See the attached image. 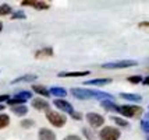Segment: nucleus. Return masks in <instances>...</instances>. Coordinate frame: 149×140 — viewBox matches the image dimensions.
I'll list each match as a JSON object with an SVG mask.
<instances>
[{"label": "nucleus", "mask_w": 149, "mask_h": 140, "mask_svg": "<svg viewBox=\"0 0 149 140\" xmlns=\"http://www.w3.org/2000/svg\"><path fill=\"white\" fill-rule=\"evenodd\" d=\"M116 112L121 113L123 116H127V118H138L142 115L143 109L138 105H118Z\"/></svg>", "instance_id": "f257e3e1"}, {"label": "nucleus", "mask_w": 149, "mask_h": 140, "mask_svg": "<svg viewBox=\"0 0 149 140\" xmlns=\"http://www.w3.org/2000/svg\"><path fill=\"white\" fill-rule=\"evenodd\" d=\"M46 118H47V120L52 123L53 126L56 127H61L65 125V116L64 115H61V113L58 112H54V111H47L46 112Z\"/></svg>", "instance_id": "f03ea898"}, {"label": "nucleus", "mask_w": 149, "mask_h": 140, "mask_svg": "<svg viewBox=\"0 0 149 140\" xmlns=\"http://www.w3.org/2000/svg\"><path fill=\"white\" fill-rule=\"evenodd\" d=\"M120 132L117 130L116 127L111 126H106L100 130L99 133V139L100 140H118L120 139Z\"/></svg>", "instance_id": "7ed1b4c3"}, {"label": "nucleus", "mask_w": 149, "mask_h": 140, "mask_svg": "<svg viewBox=\"0 0 149 140\" xmlns=\"http://www.w3.org/2000/svg\"><path fill=\"white\" fill-rule=\"evenodd\" d=\"M71 94L78 100H89V98H96V91L93 90H86V88H71Z\"/></svg>", "instance_id": "20e7f679"}, {"label": "nucleus", "mask_w": 149, "mask_h": 140, "mask_svg": "<svg viewBox=\"0 0 149 140\" xmlns=\"http://www.w3.org/2000/svg\"><path fill=\"white\" fill-rule=\"evenodd\" d=\"M135 60H118V62H111V63H104L102 65L103 69H125V67L135 66Z\"/></svg>", "instance_id": "39448f33"}, {"label": "nucleus", "mask_w": 149, "mask_h": 140, "mask_svg": "<svg viewBox=\"0 0 149 140\" xmlns=\"http://www.w3.org/2000/svg\"><path fill=\"white\" fill-rule=\"evenodd\" d=\"M86 120H88V123L93 127H99L102 126L104 123V118L102 115H99V113H93V112H89L86 113Z\"/></svg>", "instance_id": "423d86ee"}, {"label": "nucleus", "mask_w": 149, "mask_h": 140, "mask_svg": "<svg viewBox=\"0 0 149 140\" xmlns=\"http://www.w3.org/2000/svg\"><path fill=\"white\" fill-rule=\"evenodd\" d=\"M21 6H29L33 7L36 10H47L49 8V4L45 3V1H38V0H24L21 1Z\"/></svg>", "instance_id": "0eeeda50"}, {"label": "nucleus", "mask_w": 149, "mask_h": 140, "mask_svg": "<svg viewBox=\"0 0 149 140\" xmlns=\"http://www.w3.org/2000/svg\"><path fill=\"white\" fill-rule=\"evenodd\" d=\"M53 104H54V107H57L58 109H61V111H64V112H68L70 115L74 112V108H72V105L68 102V101L54 100V101H53Z\"/></svg>", "instance_id": "6e6552de"}, {"label": "nucleus", "mask_w": 149, "mask_h": 140, "mask_svg": "<svg viewBox=\"0 0 149 140\" xmlns=\"http://www.w3.org/2000/svg\"><path fill=\"white\" fill-rule=\"evenodd\" d=\"M32 107L35 109H38V111H50V108H49V102L45 100H42V98H35L32 101Z\"/></svg>", "instance_id": "1a4fd4ad"}, {"label": "nucleus", "mask_w": 149, "mask_h": 140, "mask_svg": "<svg viewBox=\"0 0 149 140\" xmlns=\"http://www.w3.org/2000/svg\"><path fill=\"white\" fill-rule=\"evenodd\" d=\"M39 140H56V134L53 133L52 130H49V129H40L39 130Z\"/></svg>", "instance_id": "9d476101"}, {"label": "nucleus", "mask_w": 149, "mask_h": 140, "mask_svg": "<svg viewBox=\"0 0 149 140\" xmlns=\"http://www.w3.org/2000/svg\"><path fill=\"white\" fill-rule=\"evenodd\" d=\"M111 80L110 79H93V80H88L85 81V86H106V84H110Z\"/></svg>", "instance_id": "9b49d317"}, {"label": "nucleus", "mask_w": 149, "mask_h": 140, "mask_svg": "<svg viewBox=\"0 0 149 140\" xmlns=\"http://www.w3.org/2000/svg\"><path fill=\"white\" fill-rule=\"evenodd\" d=\"M50 94L57 97V100H63L65 95H67V91H65L63 87H52L50 88Z\"/></svg>", "instance_id": "f8f14e48"}, {"label": "nucleus", "mask_w": 149, "mask_h": 140, "mask_svg": "<svg viewBox=\"0 0 149 140\" xmlns=\"http://www.w3.org/2000/svg\"><path fill=\"white\" fill-rule=\"evenodd\" d=\"M49 56H53V49L52 48H43V49H39V51L35 52V58H38V59L49 58Z\"/></svg>", "instance_id": "ddd939ff"}, {"label": "nucleus", "mask_w": 149, "mask_h": 140, "mask_svg": "<svg viewBox=\"0 0 149 140\" xmlns=\"http://www.w3.org/2000/svg\"><path fill=\"white\" fill-rule=\"evenodd\" d=\"M88 74L89 72H61L58 73V77H84Z\"/></svg>", "instance_id": "4468645a"}, {"label": "nucleus", "mask_w": 149, "mask_h": 140, "mask_svg": "<svg viewBox=\"0 0 149 140\" xmlns=\"http://www.w3.org/2000/svg\"><path fill=\"white\" fill-rule=\"evenodd\" d=\"M35 79H38L36 74H25V76H21V77H18V79L13 80L11 81V84H17V83H29V81H33Z\"/></svg>", "instance_id": "2eb2a0df"}, {"label": "nucleus", "mask_w": 149, "mask_h": 140, "mask_svg": "<svg viewBox=\"0 0 149 140\" xmlns=\"http://www.w3.org/2000/svg\"><path fill=\"white\" fill-rule=\"evenodd\" d=\"M32 90L36 94H40V95H43V97H49V95H50V90L46 88L45 86H32Z\"/></svg>", "instance_id": "dca6fc26"}, {"label": "nucleus", "mask_w": 149, "mask_h": 140, "mask_svg": "<svg viewBox=\"0 0 149 140\" xmlns=\"http://www.w3.org/2000/svg\"><path fill=\"white\" fill-rule=\"evenodd\" d=\"M11 111H13L17 116H24L28 112V108L25 105H17V107H11Z\"/></svg>", "instance_id": "f3484780"}, {"label": "nucleus", "mask_w": 149, "mask_h": 140, "mask_svg": "<svg viewBox=\"0 0 149 140\" xmlns=\"http://www.w3.org/2000/svg\"><path fill=\"white\" fill-rule=\"evenodd\" d=\"M120 97H121L123 100H127V101H141V100H142V97H141V95H138V94L121 93V94H120Z\"/></svg>", "instance_id": "a211bd4d"}, {"label": "nucleus", "mask_w": 149, "mask_h": 140, "mask_svg": "<svg viewBox=\"0 0 149 140\" xmlns=\"http://www.w3.org/2000/svg\"><path fill=\"white\" fill-rule=\"evenodd\" d=\"M31 97H32V93H31V91H21V93H18V94H15V95H14V98L21 100V101L29 100Z\"/></svg>", "instance_id": "6ab92c4d"}, {"label": "nucleus", "mask_w": 149, "mask_h": 140, "mask_svg": "<svg viewBox=\"0 0 149 140\" xmlns=\"http://www.w3.org/2000/svg\"><path fill=\"white\" fill-rule=\"evenodd\" d=\"M100 105L103 108H106V109H111V111H117V107L118 105H116V104H113L111 102V100H104L100 102Z\"/></svg>", "instance_id": "aec40b11"}, {"label": "nucleus", "mask_w": 149, "mask_h": 140, "mask_svg": "<svg viewBox=\"0 0 149 140\" xmlns=\"http://www.w3.org/2000/svg\"><path fill=\"white\" fill-rule=\"evenodd\" d=\"M8 123H10V116L6 113H0V129L8 126Z\"/></svg>", "instance_id": "412c9836"}, {"label": "nucleus", "mask_w": 149, "mask_h": 140, "mask_svg": "<svg viewBox=\"0 0 149 140\" xmlns=\"http://www.w3.org/2000/svg\"><path fill=\"white\" fill-rule=\"evenodd\" d=\"M13 11L11 10V7L8 6V4H1L0 6V15H7V14H10Z\"/></svg>", "instance_id": "4be33fe9"}, {"label": "nucleus", "mask_w": 149, "mask_h": 140, "mask_svg": "<svg viewBox=\"0 0 149 140\" xmlns=\"http://www.w3.org/2000/svg\"><path fill=\"white\" fill-rule=\"evenodd\" d=\"M141 127L145 133L149 134V118H145V119L141 120Z\"/></svg>", "instance_id": "5701e85b"}, {"label": "nucleus", "mask_w": 149, "mask_h": 140, "mask_svg": "<svg viewBox=\"0 0 149 140\" xmlns=\"http://www.w3.org/2000/svg\"><path fill=\"white\" fill-rule=\"evenodd\" d=\"M111 120H113V122H116L118 126H127V125H128V123H127V120L121 119V118H118V116H111Z\"/></svg>", "instance_id": "b1692460"}, {"label": "nucleus", "mask_w": 149, "mask_h": 140, "mask_svg": "<svg viewBox=\"0 0 149 140\" xmlns=\"http://www.w3.org/2000/svg\"><path fill=\"white\" fill-rule=\"evenodd\" d=\"M127 80L130 81V83H132V84H138V83H141V81H143L141 76H130V77H128Z\"/></svg>", "instance_id": "393cba45"}, {"label": "nucleus", "mask_w": 149, "mask_h": 140, "mask_svg": "<svg viewBox=\"0 0 149 140\" xmlns=\"http://www.w3.org/2000/svg\"><path fill=\"white\" fill-rule=\"evenodd\" d=\"M25 17H26L25 13H22V11H15V13L11 14V18H13V20H17V18H21V20H24Z\"/></svg>", "instance_id": "a878e982"}, {"label": "nucleus", "mask_w": 149, "mask_h": 140, "mask_svg": "<svg viewBox=\"0 0 149 140\" xmlns=\"http://www.w3.org/2000/svg\"><path fill=\"white\" fill-rule=\"evenodd\" d=\"M21 126L22 127H32L33 126V120H31V119L22 120V122H21Z\"/></svg>", "instance_id": "bb28decb"}, {"label": "nucleus", "mask_w": 149, "mask_h": 140, "mask_svg": "<svg viewBox=\"0 0 149 140\" xmlns=\"http://www.w3.org/2000/svg\"><path fill=\"white\" fill-rule=\"evenodd\" d=\"M82 132L85 133V136H86V139H89V140H95V136H92V133L88 130V129H82Z\"/></svg>", "instance_id": "cd10ccee"}, {"label": "nucleus", "mask_w": 149, "mask_h": 140, "mask_svg": "<svg viewBox=\"0 0 149 140\" xmlns=\"http://www.w3.org/2000/svg\"><path fill=\"white\" fill-rule=\"evenodd\" d=\"M63 140H81V137L79 136H74V134H70V136H67L65 139Z\"/></svg>", "instance_id": "c85d7f7f"}, {"label": "nucleus", "mask_w": 149, "mask_h": 140, "mask_svg": "<svg viewBox=\"0 0 149 140\" xmlns=\"http://www.w3.org/2000/svg\"><path fill=\"white\" fill-rule=\"evenodd\" d=\"M71 116L74 118V119H82V115H81V113H78V112H75V111L71 113Z\"/></svg>", "instance_id": "c756f323"}, {"label": "nucleus", "mask_w": 149, "mask_h": 140, "mask_svg": "<svg viewBox=\"0 0 149 140\" xmlns=\"http://www.w3.org/2000/svg\"><path fill=\"white\" fill-rule=\"evenodd\" d=\"M10 100V97L7 95V94H3V95H0V102H3V101H8Z\"/></svg>", "instance_id": "7c9ffc66"}, {"label": "nucleus", "mask_w": 149, "mask_h": 140, "mask_svg": "<svg viewBox=\"0 0 149 140\" xmlns=\"http://www.w3.org/2000/svg\"><path fill=\"white\" fill-rule=\"evenodd\" d=\"M139 27L141 28H149V23H141V24H139Z\"/></svg>", "instance_id": "2f4dec72"}, {"label": "nucleus", "mask_w": 149, "mask_h": 140, "mask_svg": "<svg viewBox=\"0 0 149 140\" xmlns=\"http://www.w3.org/2000/svg\"><path fill=\"white\" fill-rule=\"evenodd\" d=\"M143 84H145V86H149V76L148 77H146V79H143V81H142Z\"/></svg>", "instance_id": "473e14b6"}, {"label": "nucleus", "mask_w": 149, "mask_h": 140, "mask_svg": "<svg viewBox=\"0 0 149 140\" xmlns=\"http://www.w3.org/2000/svg\"><path fill=\"white\" fill-rule=\"evenodd\" d=\"M3 109H4V105H1V104H0V111H3Z\"/></svg>", "instance_id": "72a5a7b5"}, {"label": "nucleus", "mask_w": 149, "mask_h": 140, "mask_svg": "<svg viewBox=\"0 0 149 140\" xmlns=\"http://www.w3.org/2000/svg\"><path fill=\"white\" fill-rule=\"evenodd\" d=\"M1 30H3V24L0 23V31H1Z\"/></svg>", "instance_id": "f704fd0d"}, {"label": "nucleus", "mask_w": 149, "mask_h": 140, "mask_svg": "<svg viewBox=\"0 0 149 140\" xmlns=\"http://www.w3.org/2000/svg\"><path fill=\"white\" fill-rule=\"evenodd\" d=\"M146 140H149V136H148V137H146Z\"/></svg>", "instance_id": "c9c22d12"}]
</instances>
